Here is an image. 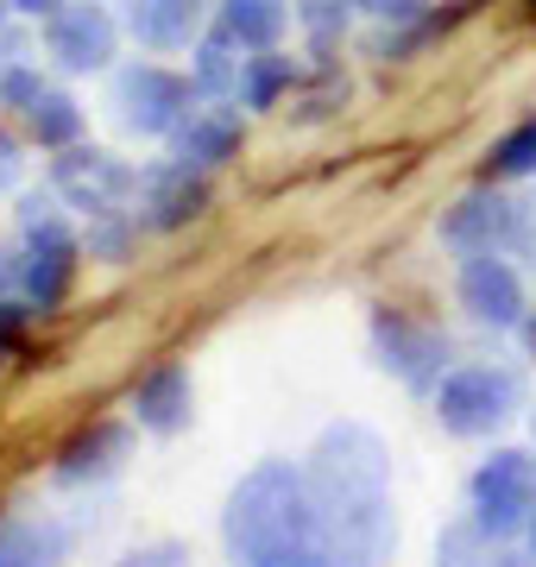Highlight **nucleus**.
Wrapping results in <instances>:
<instances>
[{
  "instance_id": "f257e3e1",
  "label": "nucleus",
  "mask_w": 536,
  "mask_h": 567,
  "mask_svg": "<svg viewBox=\"0 0 536 567\" xmlns=\"http://www.w3.org/2000/svg\"><path fill=\"white\" fill-rule=\"evenodd\" d=\"M310 492L329 555L372 561L392 548V461L367 423H334L310 454Z\"/></svg>"
},
{
  "instance_id": "f03ea898",
  "label": "nucleus",
  "mask_w": 536,
  "mask_h": 567,
  "mask_svg": "<svg viewBox=\"0 0 536 567\" xmlns=\"http://www.w3.org/2000/svg\"><path fill=\"white\" fill-rule=\"evenodd\" d=\"M227 555L252 567H310L329 561V536H322V511H316L310 473L290 461H259L234 486L221 517Z\"/></svg>"
},
{
  "instance_id": "7ed1b4c3",
  "label": "nucleus",
  "mask_w": 536,
  "mask_h": 567,
  "mask_svg": "<svg viewBox=\"0 0 536 567\" xmlns=\"http://www.w3.org/2000/svg\"><path fill=\"white\" fill-rule=\"evenodd\" d=\"M467 498H474V529L486 543H505V536H524L536 511V454L524 447H498L474 466L467 480Z\"/></svg>"
},
{
  "instance_id": "20e7f679",
  "label": "nucleus",
  "mask_w": 536,
  "mask_h": 567,
  "mask_svg": "<svg viewBox=\"0 0 536 567\" xmlns=\"http://www.w3.org/2000/svg\"><path fill=\"white\" fill-rule=\"evenodd\" d=\"M517 416V372L505 365H454L435 385V423L449 435H493Z\"/></svg>"
},
{
  "instance_id": "39448f33",
  "label": "nucleus",
  "mask_w": 536,
  "mask_h": 567,
  "mask_svg": "<svg viewBox=\"0 0 536 567\" xmlns=\"http://www.w3.org/2000/svg\"><path fill=\"white\" fill-rule=\"evenodd\" d=\"M20 227H25V246H20V284H25V297H32V309H58L63 290H70V278H76L83 246H76V234H70V227H63L44 203H25Z\"/></svg>"
},
{
  "instance_id": "423d86ee",
  "label": "nucleus",
  "mask_w": 536,
  "mask_h": 567,
  "mask_svg": "<svg viewBox=\"0 0 536 567\" xmlns=\"http://www.w3.org/2000/svg\"><path fill=\"white\" fill-rule=\"evenodd\" d=\"M114 121L140 140H171V126L189 114V82L171 76L165 63H126L114 76Z\"/></svg>"
},
{
  "instance_id": "0eeeda50",
  "label": "nucleus",
  "mask_w": 536,
  "mask_h": 567,
  "mask_svg": "<svg viewBox=\"0 0 536 567\" xmlns=\"http://www.w3.org/2000/svg\"><path fill=\"white\" fill-rule=\"evenodd\" d=\"M51 183L63 189V203L83 208V215H95V221H114V215L140 196V177H133L121 158L83 152V145H63V158L51 164Z\"/></svg>"
},
{
  "instance_id": "6e6552de",
  "label": "nucleus",
  "mask_w": 536,
  "mask_h": 567,
  "mask_svg": "<svg viewBox=\"0 0 536 567\" xmlns=\"http://www.w3.org/2000/svg\"><path fill=\"white\" fill-rule=\"evenodd\" d=\"M114 44H121V20L107 7H95V0H76V7H51L44 13V51L70 76L107 70L114 63Z\"/></svg>"
},
{
  "instance_id": "1a4fd4ad",
  "label": "nucleus",
  "mask_w": 536,
  "mask_h": 567,
  "mask_svg": "<svg viewBox=\"0 0 536 567\" xmlns=\"http://www.w3.org/2000/svg\"><path fill=\"white\" fill-rule=\"evenodd\" d=\"M372 341H379V360L385 372H398L411 391H435L442 372H449V341L435 328L398 316V309H372Z\"/></svg>"
},
{
  "instance_id": "9d476101",
  "label": "nucleus",
  "mask_w": 536,
  "mask_h": 567,
  "mask_svg": "<svg viewBox=\"0 0 536 567\" xmlns=\"http://www.w3.org/2000/svg\"><path fill=\"white\" fill-rule=\"evenodd\" d=\"M454 290H461V309H467L474 322H486V328H517L524 322V284H517L512 259H498V246L493 252H467Z\"/></svg>"
},
{
  "instance_id": "9b49d317",
  "label": "nucleus",
  "mask_w": 536,
  "mask_h": 567,
  "mask_svg": "<svg viewBox=\"0 0 536 567\" xmlns=\"http://www.w3.org/2000/svg\"><path fill=\"white\" fill-rule=\"evenodd\" d=\"M203 208H208V183H203V171H189V164L171 158V164H158V171L140 177V221L158 227V234L189 227Z\"/></svg>"
},
{
  "instance_id": "f8f14e48",
  "label": "nucleus",
  "mask_w": 536,
  "mask_h": 567,
  "mask_svg": "<svg viewBox=\"0 0 536 567\" xmlns=\"http://www.w3.org/2000/svg\"><path fill=\"white\" fill-rule=\"evenodd\" d=\"M240 114L227 107H189L184 121L171 126V158L189 164V171H215V164L240 158Z\"/></svg>"
},
{
  "instance_id": "ddd939ff",
  "label": "nucleus",
  "mask_w": 536,
  "mask_h": 567,
  "mask_svg": "<svg viewBox=\"0 0 536 567\" xmlns=\"http://www.w3.org/2000/svg\"><path fill=\"white\" fill-rule=\"evenodd\" d=\"M126 447H133V435L121 423H89L58 447L51 473H58L63 486H95V480H114L126 466Z\"/></svg>"
},
{
  "instance_id": "4468645a",
  "label": "nucleus",
  "mask_w": 536,
  "mask_h": 567,
  "mask_svg": "<svg viewBox=\"0 0 536 567\" xmlns=\"http://www.w3.org/2000/svg\"><path fill=\"white\" fill-rule=\"evenodd\" d=\"M189 404H196V391H189V372L184 365H152L140 385H133V398H126V410H133V423L145 429V435H177V429L189 423Z\"/></svg>"
},
{
  "instance_id": "2eb2a0df",
  "label": "nucleus",
  "mask_w": 536,
  "mask_h": 567,
  "mask_svg": "<svg viewBox=\"0 0 536 567\" xmlns=\"http://www.w3.org/2000/svg\"><path fill=\"white\" fill-rule=\"evenodd\" d=\"M505 234H512V203H498V196H486V189L461 196V203L442 215V240L461 246V252H493Z\"/></svg>"
},
{
  "instance_id": "dca6fc26",
  "label": "nucleus",
  "mask_w": 536,
  "mask_h": 567,
  "mask_svg": "<svg viewBox=\"0 0 536 567\" xmlns=\"http://www.w3.org/2000/svg\"><path fill=\"white\" fill-rule=\"evenodd\" d=\"M121 25L145 51H184L196 39V0H126Z\"/></svg>"
},
{
  "instance_id": "f3484780",
  "label": "nucleus",
  "mask_w": 536,
  "mask_h": 567,
  "mask_svg": "<svg viewBox=\"0 0 536 567\" xmlns=\"http://www.w3.org/2000/svg\"><path fill=\"white\" fill-rule=\"evenodd\" d=\"M221 32L240 51H271L285 39V0H221Z\"/></svg>"
},
{
  "instance_id": "a211bd4d",
  "label": "nucleus",
  "mask_w": 536,
  "mask_h": 567,
  "mask_svg": "<svg viewBox=\"0 0 536 567\" xmlns=\"http://www.w3.org/2000/svg\"><path fill=\"white\" fill-rule=\"evenodd\" d=\"M25 126H32V140H39V145L63 152V145L83 140V107L70 102L63 89H44L39 102H32V114H25Z\"/></svg>"
},
{
  "instance_id": "6ab92c4d",
  "label": "nucleus",
  "mask_w": 536,
  "mask_h": 567,
  "mask_svg": "<svg viewBox=\"0 0 536 567\" xmlns=\"http://www.w3.org/2000/svg\"><path fill=\"white\" fill-rule=\"evenodd\" d=\"M63 536L58 529L32 524V517H0V567H25V561H58Z\"/></svg>"
},
{
  "instance_id": "aec40b11",
  "label": "nucleus",
  "mask_w": 536,
  "mask_h": 567,
  "mask_svg": "<svg viewBox=\"0 0 536 567\" xmlns=\"http://www.w3.org/2000/svg\"><path fill=\"white\" fill-rule=\"evenodd\" d=\"M240 44L227 39V32H208L203 44H196V89H208V95H240V76H247V63L234 58Z\"/></svg>"
},
{
  "instance_id": "412c9836",
  "label": "nucleus",
  "mask_w": 536,
  "mask_h": 567,
  "mask_svg": "<svg viewBox=\"0 0 536 567\" xmlns=\"http://www.w3.org/2000/svg\"><path fill=\"white\" fill-rule=\"evenodd\" d=\"M290 82H297V58H285V51L271 44V51H252L247 58L240 95H247V107H278V95H285Z\"/></svg>"
},
{
  "instance_id": "4be33fe9",
  "label": "nucleus",
  "mask_w": 536,
  "mask_h": 567,
  "mask_svg": "<svg viewBox=\"0 0 536 567\" xmlns=\"http://www.w3.org/2000/svg\"><path fill=\"white\" fill-rule=\"evenodd\" d=\"M530 171H536V114L517 121L512 133L486 152V177H530Z\"/></svg>"
},
{
  "instance_id": "5701e85b",
  "label": "nucleus",
  "mask_w": 536,
  "mask_h": 567,
  "mask_svg": "<svg viewBox=\"0 0 536 567\" xmlns=\"http://www.w3.org/2000/svg\"><path fill=\"white\" fill-rule=\"evenodd\" d=\"M44 95V82H39V70H25V63H7L0 70V102L13 107V114H32V102Z\"/></svg>"
},
{
  "instance_id": "b1692460",
  "label": "nucleus",
  "mask_w": 536,
  "mask_h": 567,
  "mask_svg": "<svg viewBox=\"0 0 536 567\" xmlns=\"http://www.w3.org/2000/svg\"><path fill=\"white\" fill-rule=\"evenodd\" d=\"M341 7H360V13H379V20H411L416 0H341Z\"/></svg>"
},
{
  "instance_id": "393cba45",
  "label": "nucleus",
  "mask_w": 536,
  "mask_h": 567,
  "mask_svg": "<svg viewBox=\"0 0 536 567\" xmlns=\"http://www.w3.org/2000/svg\"><path fill=\"white\" fill-rule=\"evenodd\" d=\"M20 13H51V7H63V0H13Z\"/></svg>"
},
{
  "instance_id": "a878e982",
  "label": "nucleus",
  "mask_w": 536,
  "mask_h": 567,
  "mask_svg": "<svg viewBox=\"0 0 536 567\" xmlns=\"http://www.w3.org/2000/svg\"><path fill=\"white\" fill-rule=\"evenodd\" d=\"M524 529H530V548H536V511H530V524H524Z\"/></svg>"
},
{
  "instance_id": "bb28decb",
  "label": "nucleus",
  "mask_w": 536,
  "mask_h": 567,
  "mask_svg": "<svg viewBox=\"0 0 536 567\" xmlns=\"http://www.w3.org/2000/svg\"><path fill=\"white\" fill-rule=\"evenodd\" d=\"M524 13H530V25H536V0H524Z\"/></svg>"
},
{
  "instance_id": "cd10ccee",
  "label": "nucleus",
  "mask_w": 536,
  "mask_h": 567,
  "mask_svg": "<svg viewBox=\"0 0 536 567\" xmlns=\"http://www.w3.org/2000/svg\"><path fill=\"white\" fill-rule=\"evenodd\" d=\"M0 290H7V265H0Z\"/></svg>"
}]
</instances>
